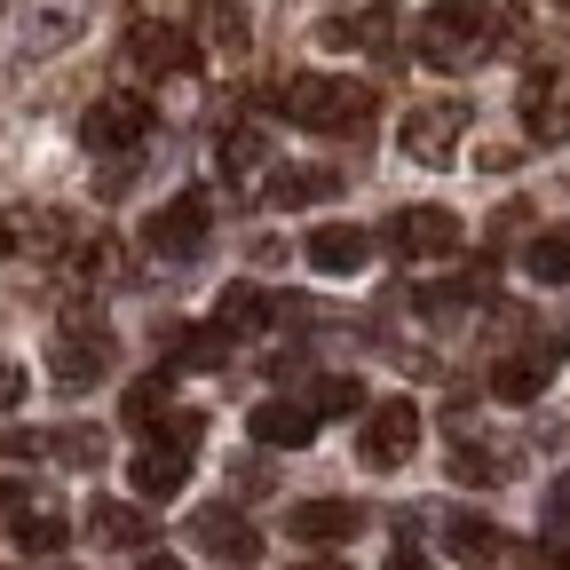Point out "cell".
Segmentation results:
<instances>
[{
    "label": "cell",
    "instance_id": "1",
    "mask_svg": "<svg viewBox=\"0 0 570 570\" xmlns=\"http://www.w3.org/2000/svg\"><path fill=\"white\" fill-rule=\"evenodd\" d=\"M515 40H523V0H436L412 24L420 63H436V71H475Z\"/></svg>",
    "mask_w": 570,
    "mask_h": 570
},
{
    "label": "cell",
    "instance_id": "2",
    "mask_svg": "<svg viewBox=\"0 0 570 570\" xmlns=\"http://www.w3.org/2000/svg\"><path fill=\"white\" fill-rule=\"evenodd\" d=\"M269 111H285L309 135H365L373 127V88L365 80H333V71H302V80H277Z\"/></svg>",
    "mask_w": 570,
    "mask_h": 570
},
{
    "label": "cell",
    "instance_id": "3",
    "mask_svg": "<svg viewBox=\"0 0 570 570\" xmlns=\"http://www.w3.org/2000/svg\"><path fill=\"white\" fill-rule=\"evenodd\" d=\"M523 135L531 142H570V40L539 48L531 80H523Z\"/></svg>",
    "mask_w": 570,
    "mask_h": 570
},
{
    "label": "cell",
    "instance_id": "4",
    "mask_svg": "<svg viewBox=\"0 0 570 570\" xmlns=\"http://www.w3.org/2000/svg\"><path fill=\"white\" fill-rule=\"evenodd\" d=\"M420 452V404L412 396H381L373 412H365V428H356V460H365V468H404Z\"/></svg>",
    "mask_w": 570,
    "mask_h": 570
},
{
    "label": "cell",
    "instance_id": "5",
    "mask_svg": "<svg viewBox=\"0 0 570 570\" xmlns=\"http://www.w3.org/2000/svg\"><path fill=\"white\" fill-rule=\"evenodd\" d=\"M111 373V333L96 317H71L56 341H48V381L56 389H96Z\"/></svg>",
    "mask_w": 570,
    "mask_h": 570
},
{
    "label": "cell",
    "instance_id": "6",
    "mask_svg": "<svg viewBox=\"0 0 570 570\" xmlns=\"http://www.w3.org/2000/svg\"><path fill=\"white\" fill-rule=\"evenodd\" d=\"M142 135H151V104H142V96H104V104H88V119H80V142H88L96 159L142 151Z\"/></svg>",
    "mask_w": 570,
    "mask_h": 570
},
{
    "label": "cell",
    "instance_id": "7",
    "mask_svg": "<svg viewBox=\"0 0 570 570\" xmlns=\"http://www.w3.org/2000/svg\"><path fill=\"white\" fill-rule=\"evenodd\" d=\"M460 135H468V104H420V111H404V127H396L404 159H420V167H444V159L460 151Z\"/></svg>",
    "mask_w": 570,
    "mask_h": 570
},
{
    "label": "cell",
    "instance_id": "8",
    "mask_svg": "<svg viewBox=\"0 0 570 570\" xmlns=\"http://www.w3.org/2000/svg\"><path fill=\"white\" fill-rule=\"evenodd\" d=\"M206 230H214V206H206V190H183V198H167L151 223H142V238H151V254H198L206 246Z\"/></svg>",
    "mask_w": 570,
    "mask_h": 570
},
{
    "label": "cell",
    "instance_id": "9",
    "mask_svg": "<svg viewBox=\"0 0 570 570\" xmlns=\"http://www.w3.org/2000/svg\"><path fill=\"white\" fill-rule=\"evenodd\" d=\"M246 428H254V444H269V452H302V444H317L325 412L309 396H269V404H254Z\"/></svg>",
    "mask_w": 570,
    "mask_h": 570
},
{
    "label": "cell",
    "instance_id": "10",
    "mask_svg": "<svg viewBox=\"0 0 570 570\" xmlns=\"http://www.w3.org/2000/svg\"><path fill=\"white\" fill-rule=\"evenodd\" d=\"M190 539H198V554L230 562V570L262 562V531H254V523H246L238 508H198V515H190Z\"/></svg>",
    "mask_w": 570,
    "mask_h": 570
},
{
    "label": "cell",
    "instance_id": "11",
    "mask_svg": "<svg viewBox=\"0 0 570 570\" xmlns=\"http://www.w3.org/2000/svg\"><path fill=\"white\" fill-rule=\"evenodd\" d=\"M389 246H396L404 262L452 254V246H460V214H452V206H404L396 223H389Z\"/></svg>",
    "mask_w": 570,
    "mask_h": 570
},
{
    "label": "cell",
    "instance_id": "12",
    "mask_svg": "<svg viewBox=\"0 0 570 570\" xmlns=\"http://www.w3.org/2000/svg\"><path fill=\"white\" fill-rule=\"evenodd\" d=\"M127 63L135 71H190L198 63V48H190V32L183 24H159V17H142V24H127Z\"/></svg>",
    "mask_w": 570,
    "mask_h": 570
},
{
    "label": "cell",
    "instance_id": "13",
    "mask_svg": "<svg viewBox=\"0 0 570 570\" xmlns=\"http://www.w3.org/2000/svg\"><path fill=\"white\" fill-rule=\"evenodd\" d=\"M285 531L302 547H341V539L365 531V508H356V499H302V508L285 515Z\"/></svg>",
    "mask_w": 570,
    "mask_h": 570
},
{
    "label": "cell",
    "instance_id": "14",
    "mask_svg": "<svg viewBox=\"0 0 570 570\" xmlns=\"http://www.w3.org/2000/svg\"><path fill=\"white\" fill-rule=\"evenodd\" d=\"M127 475H135V491H142V499H175V491L190 483V444L151 436V444L135 452V468H127Z\"/></svg>",
    "mask_w": 570,
    "mask_h": 570
},
{
    "label": "cell",
    "instance_id": "15",
    "mask_svg": "<svg viewBox=\"0 0 570 570\" xmlns=\"http://www.w3.org/2000/svg\"><path fill=\"white\" fill-rule=\"evenodd\" d=\"M554 365H562V341L554 348H531V356H499V365H491V396L499 404H531L554 381Z\"/></svg>",
    "mask_w": 570,
    "mask_h": 570
},
{
    "label": "cell",
    "instance_id": "16",
    "mask_svg": "<svg viewBox=\"0 0 570 570\" xmlns=\"http://www.w3.org/2000/svg\"><path fill=\"white\" fill-rule=\"evenodd\" d=\"M373 262V238L365 230H348V223H325V230H309V269H325V277H348V269H365Z\"/></svg>",
    "mask_w": 570,
    "mask_h": 570
},
{
    "label": "cell",
    "instance_id": "17",
    "mask_svg": "<svg viewBox=\"0 0 570 570\" xmlns=\"http://www.w3.org/2000/svg\"><path fill=\"white\" fill-rule=\"evenodd\" d=\"M88 539H104V547L135 554V547H151V515L127 508V499H96V508H88Z\"/></svg>",
    "mask_w": 570,
    "mask_h": 570
},
{
    "label": "cell",
    "instance_id": "18",
    "mask_svg": "<svg viewBox=\"0 0 570 570\" xmlns=\"http://www.w3.org/2000/svg\"><path fill=\"white\" fill-rule=\"evenodd\" d=\"M9 452H24V460H80V468H96V460H104V428H56V436H9Z\"/></svg>",
    "mask_w": 570,
    "mask_h": 570
},
{
    "label": "cell",
    "instance_id": "19",
    "mask_svg": "<svg viewBox=\"0 0 570 570\" xmlns=\"http://www.w3.org/2000/svg\"><path fill=\"white\" fill-rule=\"evenodd\" d=\"M63 539H71V523L48 508V499H17V547L24 554H63Z\"/></svg>",
    "mask_w": 570,
    "mask_h": 570
},
{
    "label": "cell",
    "instance_id": "20",
    "mask_svg": "<svg viewBox=\"0 0 570 570\" xmlns=\"http://www.w3.org/2000/svg\"><path fill=\"white\" fill-rule=\"evenodd\" d=\"M341 190V175L333 167H285V175H269L262 183V198L269 206H309V198H333Z\"/></svg>",
    "mask_w": 570,
    "mask_h": 570
},
{
    "label": "cell",
    "instance_id": "21",
    "mask_svg": "<svg viewBox=\"0 0 570 570\" xmlns=\"http://www.w3.org/2000/svg\"><path fill=\"white\" fill-rule=\"evenodd\" d=\"M317 40L325 48H389V24H381V9H348V17H325Z\"/></svg>",
    "mask_w": 570,
    "mask_h": 570
},
{
    "label": "cell",
    "instance_id": "22",
    "mask_svg": "<svg viewBox=\"0 0 570 570\" xmlns=\"http://www.w3.org/2000/svg\"><path fill=\"white\" fill-rule=\"evenodd\" d=\"M444 547H452L460 562H499V523H483V515H444Z\"/></svg>",
    "mask_w": 570,
    "mask_h": 570
},
{
    "label": "cell",
    "instance_id": "23",
    "mask_svg": "<svg viewBox=\"0 0 570 570\" xmlns=\"http://www.w3.org/2000/svg\"><path fill=\"white\" fill-rule=\"evenodd\" d=\"M523 269H531L539 285H570V230L531 238V246H523Z\"/></svg>",
    "mask_w": 570,
    "mask_h": 570
},
{
    "label": "cell",
    "instance_id": "24",
    "mask_svg": "<svg viewBox=\"0 0 570 570\" xmlns=\"http://www.w3.org/2000/svg\"><path fill=\"white\" fill-rule=\"evenodd\" d=\"M309 404H317L325 420H333V412H365V389H356L348 373H333V381H317V396H309Z\"/></svg>",
    "mask_w": 570,
    "mask_h": 570
},
{
    "label": "cell",
    "instance_id": "25",
    "mask_svg": "<svg viewBox=\"0 0 570 570\" xmlns=\"http://www.w3.org/2000/svg\"><path fill=\"white\" fill-rule=\"evenodd\" d=\"M159 412H167V381H135L127 389V428H151Z\"/></svg>",
    "mask_w": 570,
    "mask_h": 570
},
{
    "label": "cell",
    "instance_id": "26",
    "mask_svg": "<svg viewBox=\"0 0 570 570\" xmlns=\"http://www.w3.org/2000/svg\"><path fill=\"white\" fill-rule=\"evenodd\" d=\"M452 475H460V483H499L508 468H499L491 452H475V444H468V452H452Z\"/></svg>",
    "mask_w": 570,
    "mask_h": 570
},
{
    "label": "cell",
    "instance_id": "27",
    "mask_svg": "<svg viewBox=\"0 0 570 570\" xmlns=\"http://www.w3.org/2000/svg\"><path fill=\"white\" fill-rule=\"evenodd\" d=\"M223 167H230V175L246 183V175L262 167V135H230V142H223Z\"/></svg>",
    "mask_w": 570,
    "mask_h": 570
},
{
    "label": "cell",
    "instance_id": "28",
    "mask_svg": "<svg viewBox=\"0 0 570 570\" xmlns=\"http://www.w3.org/2000/svg\"><path fill=\"white\" fill-rule=\"evenodd\" d=\"M547 523L570 539V475H554V491H547Z\"/></svg>",
    "mask_w": 570,
    "mask_h": 570
},
{
    "label": "cell",
    "instance_id": "29",
    "mask_svg": "<svg viewBox=\"0 0 570 570\" xmlns=\"http://www.w3.org/2000/svg\"><path fill=\"white\" fill-rule=\"evenodd\" d=\"M24 396V365H17V356H0V412H9Z\"/></svg>",
    "mask_w": 570,
    "mask_h": 570
},
{
    "label": "cell",
    "instance_id": "30",
    "mask_svg": "<svg viewBox=\"0 0 570 570\" xmlns=\"http://www.w3.org/2000/svg\"><path fill=\"white\" fill-rule=\"evenodd\" d=\"M523 570H570V554H562V547H554V539H539V547H531V554H523Z\"/></svg>",
    "mask_w": 570,
    "mask_h": 570
},
{
    "label": "cell",
    "instance_id": "31",
    "mask_svg": "<svg viewBox=\"0 0 570 570\" xmlns=\"http://www.w3.org/2000/svg\"><path fill=\"white\" fill-rule=\"evenodd\" d=\"M381 570H436V562H428V554H420V547H396V554H389V562H381Z\"/></svg>",
    "mask_w": 570,
    "mask_h": 570
},
{
    "label": "cell",
    "instance_id": "32",
    "mask_svg": "<svg viewBox=\"0 0 570 570\" xmlns=\"http://www.w3.org/2000/svg\"><path fill=\"white\" fill-rule=\"evenodd\" d=\"M142 570H183V562L175 554H142Z\"/></svg>",
    "mask_w": 570,
    "mask_h": 570
},
{
    "label": "cell",
    "instance_id": "33",
    "mask_svg": "<svg viewBox=\"0 0 570 570\" xmlns=\"http://www.w3.org/2000/svg\"><path fill=\"white\" fill-rule=\"evenodd\" d=\"M9 515H17V491H9V483H0V523H9Z\"/></svg>",
    "mask_w": 570,
    "mask_h": 570
},
{
    "label": "cell",
    "instance_id": "34",
    "mask_svg": "<svg viewBox=\"0 0 570 570\" xmlns=\"http://www.w3.org/2000/svg\"><path fill=\"white\" fill-rule=\"evenodd\" d=\"M294 570H348V562H333V554H325V562H294Z\"/></svg>",
    "mask_w": 570,
    "mask_h": 570
},
{
    "label": "cell",
    "instance_id": "35",
    "mask_svg": "<svg viewBox=\"0 0 570 570\" xmlns=\"http://www.w3.org/2000/svg\"><path fill=\"white\" fill-rule=\"evenodd\" d=\"M9 246H17V230H9V223H0V262H9Z\"/></svg>",
    "mask_w": 570,
    "mask_h": 570
}]
</instances>
